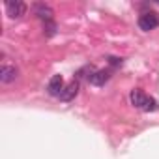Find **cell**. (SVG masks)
I'll list each match as a JSON object with an SVG mask.
<instances>
[{
    "mask_svg": "<svg viewBox=\"0 0 159 159\" xmlns=\"http://www.w3.org/2000/svg\"><path fill=\"white\" fill-rule=\"evenodd\" d=\"M79 88H81V84H79L77 79H73L69 84H66V88H64L60 99H62V101H71V99H75V96L79 94Z\"/></svg>",
    "mask_w": 159,
    "mask_h": 159,
    "instance_id": "ba28073f",
    "label": "cell"
},
{
    "mask_svg": "<svg viewBox=\"0 0 159 159\" xmlns=\"http://www.w3.org/2000/svg\"><path fill=\"white\" fill-rule=\"evenodd\" d=\"M129 99H131V103H133L137 109H140V111H144V112H153V111L159 109L157 101H155L153 98L146 96L142 90H133L131 96H129Z\"/></svg>",
    "mask_w": 159,
    "mask_h": 159,
    "instance_id": "6da1fadb",
    "label": "cell"
},
{
    "mask_svg": "<svg viewBox=\"0 0 159 159\" xmlns=\"http://www.w3.org/2000/svg\"><path fill=\"white\" fill-rule=\"evenodd\" d=\"M157 26H159V13H155V11H144L139 17V28L140 30L150 32V30H153Z\"/></svg>",
    "mask_w": 159,
    "mask_h": 159,
    "instance_id": "7a4b0ae2",
    "label": "cell"
},
{
    "mask_svg": "<svg viewBox=\"0 0 159 159\" xmlns=\"http://www.w3.org/2000/svg\"><path fill=\"white\" fill-rule=\"evenodd\" d=\"M64 88H66V86H64L62 75H52L51 81H49V84H47V94L52 96V98H60L62 92H64Z\"/></svg>",
    "mask_w": 159,
    "mask_h": 159,
    "instance_id": "277c9868",
    "label": "cell"
},
{
    "mask_svg": "<svg viewBox=\"0 0 159 159\" xmlns=\"http://www.w3.org/2000/svg\"><path fill=\"white\" fill-rule=\"evenodd\" d=\"M109 64H111V66H120V64H122V58H116V56H109Z\"/></svg>",
    "mask_w": 159,
    "mask_h": 159,
    "instance_id": "30bf717a",
    "label": "cell"
},
{
    "mask_svg": "<svg viewBox=\"0 0 159 159\" xmlns=\"http://www.w3.org/2000/svg\"><path fill=\"white\" fill-rule=\"evenodd\" d=\"M6 13L11 19H19L26 13V4L23 0H8L6 2Z\"/></svg>",
    "mask_w": 159,
    "mask_h": 159,
    "instance_id": "3957f363",
    "label": "cell"
},
{
    "mask_svg": "<svg viewBox=\"0 0 159 159\" xmlns=\"http://www.w3.org/2000/svg\"><path fill=\"white\" fill-rule=\"evenodd\" d=\"M109 79H111V71L109 69H96L94 73L88 75V83L94 84V86H103Z\"/></svg>",
    "mask_w": 159,
    "mask_h": 159,
    "instance_id": "8992f818",
    "label": "cell"
},
{
    "mask_svg": "<svg viewBox=\"0 0 159 159\" xmlns=\"http://www.w3.org/2000/svg\"><path fill=\"white\" fill-rule=\"evenodd\" d=\"M43 32H45V36H54L56 34V23L54 21H47V23H43Z\"/></svg>",
    "mask_w": 159,
    "mask_h": 159,
    "instance_id": "9c48e42d",
    "label": "cell"
},
{
    "mask_svg": "<svg viewBox=\"0 0 159 159\" xmlns=\"http://www.w3.org/2000/svg\"><path fill=\"white\" fill-rule=\"evenodd\" d=\"M15 79H17V69L13 66L4 64L2 67H0V83L2 84H10V83L15 81Z\"/></svg>",
    "mask_w": 159,
    "mask_h": 159,
    "instance_id": "52a82bcc",
    "label": "cell"
},
{
    "mask_svg": "<svg viewBox=\"0 0 159 159\" xmlns=\"http://www.w3.org/2000/svg\"><path fill=\"white\" fill-rule=\"evenodd\" d=\"M34 15H36L38 19H41L43 23H47V21H52L54 11H52V8H51L49 4L38 2V4H34Z\"/></svg>",
    "mask_w": 159,
    "mask_h": 159,
    "instance_id": "5b68a950",
    "label": "cell"
}]
</instances>
